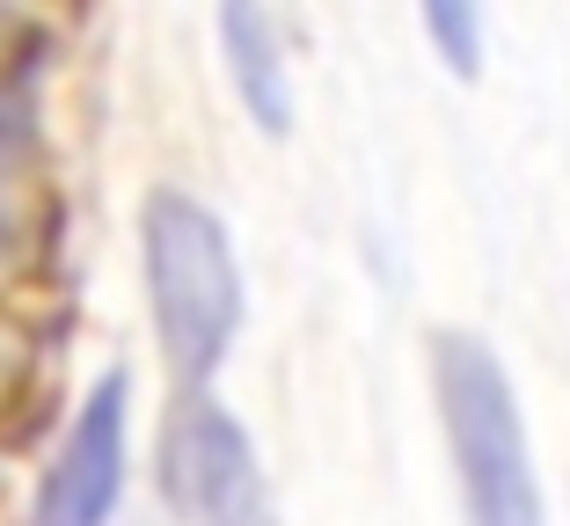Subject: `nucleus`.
Returning a JSON list of instances; mask_svg holds the SVG:
<instances>
[{
  "label": "nucleus",
  "instance_id": "nucleus-1",
  "mask_svg": "<svg viewBox=\"0 0 570 526\" xmlns=\"http://www.w3.org/2000/svg\"><path fill=\"white\" fill-rule=\"evenodd\" d=\"M139 271H147V315L168 374L184 388H205L242 337V256L227 220L190 190H147Z\"/></svg>",
  "mask_w": 570,
  "mask_h": 526
},
{
  "label": "nucleus",
  "instance_id": "nucleus-10",
  "mask_svg": "<svg viewBox=\"0 0 570 526\" xmlns=\"http://www.w3.org/2000/svg\"><path fill=\"white\" fill-rule=\"evenodd\" d=\"M8 37H22V22L8 16V8H0V44H8Z\"/></svg>",
  "mask_w": 570,
  "mask_h": 526
},
{
  "label": "nucleus",
  "instance_id": "nucleus-3",
  "mask_svg": "<svg viewBox=\"0 0 570 526\" xmlns=\"http://www.w3.org/2000/svg\"><path fill=\"white\" fill-rule=\"evenodd\" d=\"M161 505L184 526H278L271 476L256 460V439L227 403L205 388H184L161 417Z\"/></svg>",
  "mask_w": 570,
  "mask_h": 526
},
{
  "label": "nucleus",
  "instance_id": "nucleus-7",
  "mask_svg": "<svg viewBox=\"0 0 570 526\" xmlns=\"http://www.w3.org/2000/svg\"><path fill=\"white\" fill-rule=\"evenodd\" d=\"M37 241H45V235H37V198L0 169V286H16V278L30 271Z\"/></svg>",
  "mask_w": 570,
  "mask_h": 526
},
{
  "label": "nucleus",
  "instance_id": "nucleus-9",
  "mask_svg": "<svg viewBox=\"0 0 570 526\" xmlns=\"http://www.w3.org/2000/svg\"><path fill=\"white\" fill-rule=\"evenodd\" d=\"M30 147H37V110H30V96H22V88L0 81V169H16Z\"/></svg>",
  "mask_w": 570,
  "mask_h": 526
},
{
  "label": "nucleus",
  "instance_id": "nucleus-5",
  "mask_svg": "<svg viewBox=\"0 0 570 526\" xmlns=\"http://www.w3.org/2000/svg\"><path fill=\"white\" fill-rule=\"evenodd\" d=\"M219 51H227V81H235L242 110L256 118V132L278 139L293 125V73H285V30L278 16L249 8V0H227L219 8Z\"/></svg>",
  "mask_w": 570,
  "mask_h": 526
},
{
  "label": "nucleus",
  "instance_id": "nucleus-6",
  "mask_svg": "<svg viewBox=\"0 0 570 526\" xmlns=\"http://www.w3.org/2000/svg\"><path fill=\"white\" fill-rule=\"evenodd\" d=\"M424 37L439 44V59H446L461 81L483 73V8H469V0H432V8H424Z\"/></svg>",
  "mask_w": 570,
  "mask_h": 526
},
{
  "label": "nucleus",
  "instance_id": "nucleus-8",
  "mask_svg": "<svg viewBox=\"0 0 570 526\" xmlns=\"http://www.w3.org/2000/svg\"><path fill=\"white\" fill-rule=\"evenodd\" d=\"M30 366H37L30 329L0 315V409H16V403H22V388H30Z\"/></svg>",
  "mask_w": 570,
  "mask_h": 526
},
{
  "label": "nucleus",
  "instance_id": "nucleus-4",
  "mask_svg": "<svg viewBox=\"0 0 570 526\" xmlns=\"http://www.w3.org/2000/svg\"><path fill=\"white\" fill-rule=\"evenodd\" d=\"M125 446H132V380L125 366H110L67 417L22 526H110L125 497Z\"/></svg>",
  "mask_w": 570,
  "mask_h": 526
},
{
  "label": "nucleus",
  "instance_id": "nucleus-2",
  "mask_svg": "<svg viewBox=\"0 0 570 526\" xmlns=\"http://www.w3.org/2000/svg\"><path fill=\"white\" fill-rule=\"evenodd\" d=\"M432 395H439V425H446V454H453V483H461L469 526H549L541 476H534V439H527L520 395L504 380L498 351L483 337L439 329Z\"/></svg>",
  "mask_w": 570,
  "mask_h": 526
}]
</instances>
